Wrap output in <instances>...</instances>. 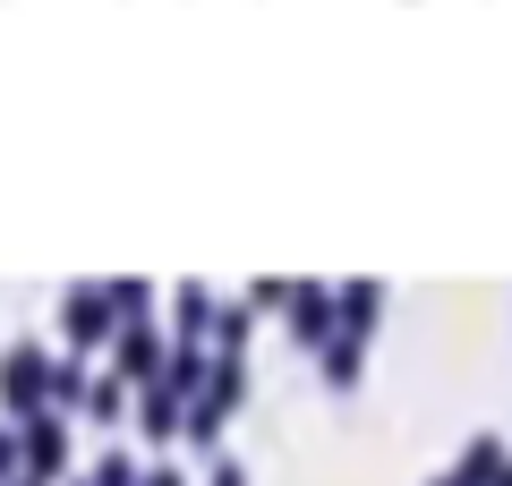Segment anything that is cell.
Returning a JSON list of instances; mask_svg holds the SVG:
<instances>
[{
  "label": "cell",
  "mask_w": 512,
  "mask_h": 486,
  "mask_svg": "<svg viewBox=\"0 0 512 486\" xmlns=\"http://www.w3.org/2000/svg\"><path fill=\"white\" fill-rule=\"evenodd\" d=\"M120 401H128V376H86V401H77V410L86 418H120Z\"/></svg>",
  "instance_id": "obj_8"
},
{
  "label": "cell",
  "mask_w": 512,
  "mask_h": 486,
  "mask_svg": "<svg viewBox=\"0 0 512 486\" xmlns=\"http://www.w3.org/2000/svg\"><path fill=\"white\" fill-rule=\"evenodd\" d=\"M18 444H26V478H35V486H60V469H69V418H60V410L26 418Z\"/></svg>",
  "instance_id": "obj_3"
},
{
  "label": "cell",
  "mask_w": 512,
  "mask_h": 486,
  "mask_svg": "<svg viewBox=\"0 0 512 486\" xmlns=\"http://www.w3.org/2000/svg\"><path fill=\"white\" fill-rule=\"evenodd\" d=\"M146 486H180V469H154V478H146Z\"/></svg>",
  "instance_id": "obj_12"
},
{
  "label": "cell",
  "mask_w": 512,
  "mask_h": 486,
  "mask_svg": "<svg viewBox=\"0 0 512 486\" xmlns=\"http://www.w3.org/2000/svg\"><path fill=\"white\" fill-rule=\"evenodd\" d=\"M333 307H342V333H359V342H367V333H376L384 290H376V282H342V290H333Z\"/></svg>",
  "instance_id": "obj_6"
},
{
  "label": "cell",
  "mask_w": 512,
  "mask_h": 486,
  "mask_svg": "<svg viewBox=\"0 0 512 486\" xmlns=\"http://www.w3.org/2000/svg\"><path fill=\"white\" fill-rule=\"evenodd\" d=\"M504 461H512L504 435H470V444H461V461H453V478H461V486H495V478H504Z\"/></svg>",
  "instance_id": "obj_5"
},
{
  "label": "cell",
  "mask_w": 512,
  "mask_h": 486,
  "mask_svg": "<svg viewBox=\"0 0 512 486\" xmlns=\"http://www.w3.org/2000/svg\"><path fill=\"white\" fill-rule=\"evenodd\" d=\"M77 486H86V478H77Z\"/></svg>",
  "instance_id": "obj_14"
},
{
  "label": "cell",
  "mask_w": 512,
  "mask_h": 486,
  "mask_svg": "<svg viewBox=\"0 0 512 486\" xmlns=\"http://www.w3.org/2000/svg\"><path fill=\"white\" fill-rule=\"evenodd\" d=\"M316 359H325V384H359V367H367V342H359V333H333V342L316 350Z\"/></svg>",
  "instance_id": "obj_7"
},
{
  "label": "cell",
  "mask_w": 512,
  "mask_h": 486,
  "mask_svg": "<svg viewBox=\"0 0 512 486\" xmlns=\"http://www.w3.org/2000/svg\"><path fill=\"white\" fill-rule=\"evenodd\" d=\"M163 367H171L163 359V333H154V324H120V342H111V376H128L137 393H146Z\"/></svg>",
  "instance_id": "obj_4"
},
{
  "label": "cell",
  "mask_w": 512,
  "mask_h": 486,
  "mask_svg": "<svg viewBox=\"0 0 512 486\" xmlns=\"http://www.w3.org/2000/svg\"><path fill=\"white\" fill-rule=\"evenodd\" d=\"M52 350H43V342H18V350H9V359H0V393H9V410H18V418H43V384H52Z\"/></svg>",
  "instance_id": "obj_1"
},
{
  "label": "cell",
  "mask_w": 512,
  "mask_h": 486,
  "mask_svg": "<svg viewBox=\"0 0 512 486\" xmlns=\"http://www.w3.org/2000/svg\"><path fill=\"white\" fill-rule=\"evenodd\" d=\"M18 461H26V444H18V427H0V486H18Z\"/></svg>",
  "instance_id": "obj_10"
},
{
  "label": "cell",
  "mask_w": 512,
  "mask_h": 486,
  "mask_svg": "<svg viewBox=\"0 0 512 486\" xmlns=\"http://www.w3.org/2000/svg\"><path fill=\"white\" fill-rule=\"evenodd\" d=\"M18 486H35V478H18Z\"/></svg>",
  "instance_id": "obj_13"
},
{
  "label": "cell",
  "mask_w": 512,
  "mask_h": 486,
  "mask_svg": "<svg viewBox=\"0 0 512 486\" xmlns=\"http://www.w3.org/2000/svg\"><path fill=\"white\" fill-rule=\"evenodd\" d=\"M214 342L239 359V342H248V307H222V316H214Z\"/></svg>",
  "instance_id": "obj_9"
},
{
  "label": "cell",
  "mask_w": 512,
  "mask_h": 486,
  "mask_svg": "<svg viewBox=\"0 0 512 486\" xmlns=\"http://www.w3.org/2000/svg\"><path fill=\"white\" fill-rule=\"evenodd\" d=\"M60 333H69L77 350L120 342V307H111V290H103V282H77V290H69V307H60Z\"/></svg>",
  "instance_id": "obj_2"
},
{
  "label": "cell",
  "mask_w": 512,
  "mask_h": 486,
  "mask_svg": "<svg viewBox=\"0 0 512 486\" xmlns=\"http://www.w3.org/2000/svg\"><path fill=\"white\" fill-rule=\"evenodd\" d=\"M214 486H248V469H239L231 452H222V461H214Z\"/></svg>",
  "instance_id": "obj_11"
}]
</instances>
